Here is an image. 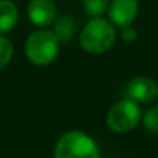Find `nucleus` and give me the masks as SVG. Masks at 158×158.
I'll list each match as a JSON object with an SVG mask.
<instances>
[{"instance_id":"nucleus-1","label":"nucleus","mask_w":158,"mask_h":158,"mask_svg":"<svg viewBox=\"0 0 158 158\" xmlns=\"http://www.w3.org/2000/svg\"><path fill=\"white\" fill-rule=\"evenodd\" d=\"M117 40L115 27L110 19L97 17L90 18L79 33V44L89 54H103L108 52Z\"/></svg>"},{"instance_id":"nucleus-2","label":"nucleus","mask_w":158,"mask_h":158,"mask_svg":"<svg viewBox=\"0 0 158 158\" xmlns=\"http://www.w3.org/2000/svg\"><path fill=\"white\" fill-rule=\"evenodd\" d=\"M60 52V42L52 32V29L33 31L25 42V56L33 65L46 67L57 58Z\"/></svg>"},{"instance_id":"nucleus-3","label":"nucleus","mask_w":158,"mask_h":158,"mask_svg":"<svg viewBox=\"0 0 158 158\" xmlns=\"http://www.w3.org/2000/svg\"><path fill=\"white\" fill-rule=\"evenodd\" d=\"M53 158H100V151L89 135L81 131H69L57 140Z\"/></svg>"},{"instance_id":"nucleus-4","label":"nucleus","mask_w":158,"mask_h":158,"mask_svg":"<svg viewBox=\"0 0 158 158\" xmlns=\"http://www.w3.org/2000/svg\"><path fill=\"white\" fill-rule=\"evenodd\" d=\"M142 115L139 103L126 97L110 107L106 122L107 126L115 133H128L139 125Z\"/></svg>"},{"instance_id":"nucleus-5","label":"nucleus","mask_w":158,"mask_h":158,"mask_svg":"<svg viewBox=\"0 0 158 158\" xmlns=\"http://www.w3.org/2000/svg\"><path fill=\"white\" fill-rule=\"evenodd\" d=\"M139 10V0H111L107 14L114 27L123 28L133 24Z\"/></svg>"},{"instance_id":"nucleus-6","label":"nucleus","mask_w":158,"mask_h":158,"mask_svg":"<svg viewBox=\"0 0 158 158\" xmlns=\"http://www.w3.org/2000/svg\"><path fill=\"white\" fill-rule=\"evenodd\" d=\"M126 96L136 103H153L158 98V83L150 77H144V75L135 77L128 82Z\"/></svg>"},{"instance_id":"nucleus-7","label":"nucleus","mask_w":158,"mask_h":158,"mask_svg":"<svg viewBox=\"0 0 158 158\" xmlns=\"http://www.w3.org/2000/svg\"><path fill=\"white\" fill-rule=\"evenodd\" d=\"M27 14L31 24L39 29L52 27L57 18V4L54 0H29Z\"/></svg>"},{"instance_id":"nucleus-8","label":"nucleus","mask_w":158,"mask_h":158,"mask_svg":"<svg viewBox=\"0 0 158 158\" xmlns=\"http://www.w3.org/2000/svg\"><path fill=\"white\" fill-rule=\"evenodd\" d=\"M52 32L60 43H68L75 38L78 32L77 19L69 14H64L54 19L52 24Z\"/></svg>"},{"instance_id":"nucleus-9","label":"nucleus","mask_w":158,"mask_h":158,"mask_svg":"<svg viewBox=\"0 0 158 158\" xmlns=\"http://www.w3.org/2000/svg\"><path fill=\"white\" fill-rule=\"evenodd\" d=\"M19 10L13 0H0V35H6L15 28Z\"/></svg>"},{"instance_id":"nucleus-10","label":"nucleus","mask_w":158,"mask_h":158,"mask_svg":"<svg viewBox=\"0 0 158 158\" xmlns=\"http://www.w3.org/2000/svg\"><path fill=\"white\" fill-rule=\"evenodd\" d=\"M111 0H82V7L90 18L103 17L108 10Z\"/></svg>"},{"instance_id":"nucleus-11","label":"nucleus","mask_w":158,"mask_h":158,"mask_svg":"<svg viewBox=\"0 0 158 158\" xmlns=\"http://www.w3.org/2000/svg\"><path fill=\"white\" fill-rule=\"evenodd\" d=\"M14 56V46L8 38L0 35V71L10 64Z\"/></svg>"},{"instance_id":"nucleus-12","label":"nucleus","mask_w":158,"mask_h":158,"mask_svg":"<svg viewBox=\"0 0 158 158\" xmlns=\"http://www.w3.org/2000/svg\"><path fill=\"white\" fill-rule=\"evenodd\" d=\"M142 121H143L144 128L147 129L150 133L158 135V110L156 107L148 108L147 111L142 115Z\"/></svg>"},{"instance_id":"nucleus-13","label":"nucleus","mask_w":158,"mask_h":158,"mask_svg":"<svg viewBox=\"0 0 158 158\" xmlns=\"http://www.w3.org/2000/svg\"><path fill=\"white\" fill-rule=\"evenodd\" d=\"M121 38H122V40L126 42V43H133L137 39V32L132 25L123 27V28H121Z\"/></svg>"},{"instance_id":"nucleus-14","label":"nucleus","mask_w":158,"mask_h":158,"mask_svg":"<svg viewBox=\"0 0 158 158\" xmlns=\"http://www.w3.org/2000/svg\"><path fill=\"white\" fill-rule=\"evenodd\" d=\"M154 107H156V108L158 110V101H157V104H156V106H154Z\"/></svg>"}]
</instances>
